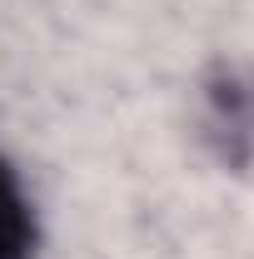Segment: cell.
Listing matches in <instances>:
<instances>
[{
    "label": "cell",
    "instance_id": "cell-1",
    "mask_svg": "<svg viewBox=\"0 0 254 259\" xmlns=\"http://www.w3.org/2000/svg\"><path fill=\"white\" fill-rule=\"evenodd\" d=\"M40 254V214L20 180L15 160L0 155V259H35Z\"/></svg>",
    "mask_w": 254,
    "mask_h": 259
}]
</instances>
